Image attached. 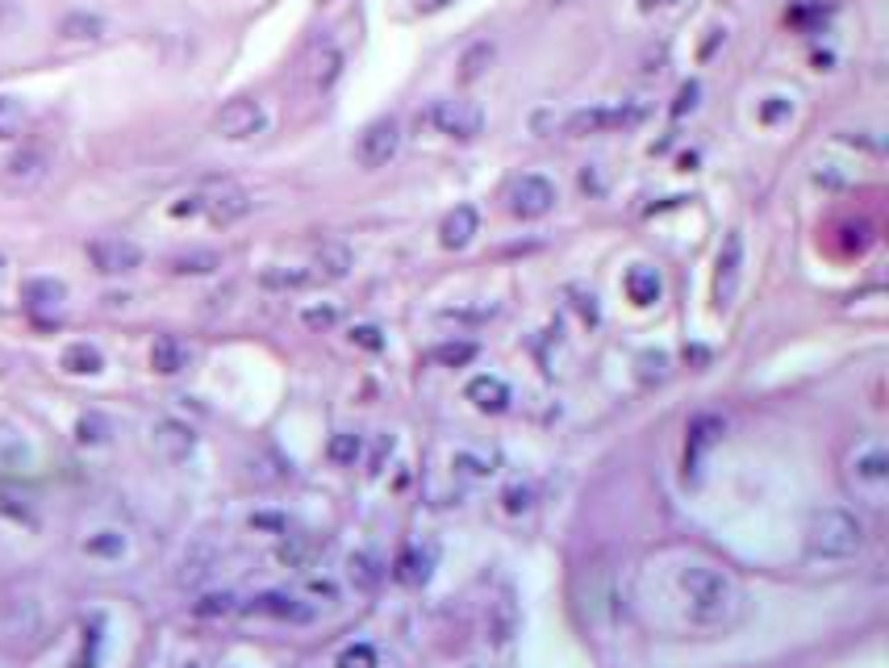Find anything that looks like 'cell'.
Here are the masks:
<instances>
[{
	"mask_svg": "<svg viewBox=\"0 0 889 668\" xmlns=\"http://www.w3.org/2000/svg\"><path fill=\"white\" fill-rule=\"evenodd\" d=\"M672 593L693 631H731L748 610L739 580L702 556H689L672 569Z\"/></svg>",
	"mask_w": 889,
	"mask_h": 668,
	"instance_id": "cell-1",
	"label": "cell"
},
{
	"mask_svg": "<svg viewBox=\"0 0 889 668\" xmlns=\"http://www.w3.org/2000/svg\"><path fill=\"white\" fill-rule=\"evenodd\" d=\"M864 548V522L843 506H822L811 514L806 527V551L814 560H852Z\"/></svg>",
	"mask_w": 889,
	"mask_h": 668,
	"instance_id": "cell-2",
	"label": "cell"
},
{
	"mask_svg": "<svg viewBox=\"0 0 889 668\" xmlns=\"http://www.w3.org/2000/svg\"><path fill=\"white\" fill-rule=\"evenodd\" d=\"M848 485L860 501H869L873 510L885 506L889 489V452L881 439H864L856 452L848 455Z\"/></svg>",
	"mask_w": 889,
	"mask_h": 668,
	"instance_id": "cell-3",
	"label": "cell"
},
{
	"mask_svg": "<svg viewBox=\"0 0 889 668\" xmlns=\"http://www.w3.org/2000/svg\"><path fill=\"white\" fill-rule=\"evenodd\" d=\"M264 130H267V109L251 97L226 100L218 109V118H213V134L226 138V142H247V138L264 134Z\"/></svg>",
	"mask_w": 889,
	"mask_h": 668,
	"instance_id": "cell-4",
	"label": "cell"
},
{
	"mask_svg": "<svg viewBox=\"0 0 889 668\" xmlns=\"http://www.w3.org/2000/svg\"><path fill=\"white\" fill-rule=\"evenodd\" d=\"M430 126L447 138H460V142H472L484 130V109L476 100H435L430 105Z\"/></svg>",
	"mask_w": 889,
	"mask_h": 668,
	"instance_id": "cell-5",
	"label": "cell"
},
{
	"mask_svg": "<svg viewBox=\"0 0 889 668\" xmlns=\"http://www.w3.org/2000/svg\"><path fill=\"white\" fill-rule=\"evenodd\" d=\"M555 201H560V193H555V184L547 176H522L514 180V188H510V214L522 217V222H534V217H547L555 209Z\"/></svg>",
	"mask_w": 889,
	"mask_h": 668,
	"instance_id": "cell-6",
	"label": "cell"
},
{
	"mask_svg": "<svg viewBox=\"0 0 889 668\" xmlns=\"http://www.w3.org/2000/svg\"><path fill=\"white\" fill-rule=\"evenodd\" d=\"M397 151H401V126H397L393 118L372 121L356 142V159H359V167H367V172L388 167V159H397Z\"/></svg>",
	"mask_w": 889,
	"mask_h": 668,
	"instance_id": "cell-7",
	"label": "cell"
},
{
	"mask_svg": "<svg viewBox=\"0 0 889 668\" xmlns=\"http://www.w3.org/2000/svg\"><path fill=\"white\" fill-rule=\"evenodd\" d=\"M47 176H50V151L47 147H21L17 155H9L5 167H0V180H5V188H13V193H34Z\"/></svg>",
	"mask_w": 889,
	"mask_h": 668,
	"instance_id": "cell-8",
	"label": "cell"
},
{
	"mask_svg": "<svg viewBox=\"0 0 889 668\" xmlns=\"http://www.w3.org/2000/svg\"><path fill=\"white\" fill-rule=\"evenodd\" d=\"M88 259L100 276H126L142 267V246L129 238H97V243H88Z\"/></svg>",
	"mask_w": 889,
	"mask_h": 668,
	"instance_id": "cell-9",
	"label": "cell"
},
{
	"mask_svg": "<svg viewBox=\"0 0 889 668\" xmlns=\"http://www.w3.org/2000/svg\"><path fill=\"white\" fill-rule=\"evenodd\" d=\"M739 276H743V235L731 230V235L722 238L718 264H714V301L731 305L735 293H739Z\"/></svg>",
	"mask_w": 889,
	"mask_h": 668,
	"instance_id": "cell-10",
	"label": "cell"
},
{
	"mask_svg": "<svg viewBox=\"0 0 889 668\" xmlns=\"http://www.w3.org/2000/svg\"><path fill=\"white\" fill-rule=\"evenodd\" d=\"M643 118L639 105H626V109H576L573 118H568V134L584 138V134H602V130H614V126H635Z\"/></svg>",
	"mask_w": 889,
	"mask_h": 668,
	"instance_id": "cell-11",
	"label": "cell"
},
{
	"mask_svg": "<svg viewBox=\"0 0 889 668\" xmlns=\"http://www.w3.org/2000/svg\"><path fill=\"white\" fill-rule=\"evenodd\" d=\"M247 614H267V619H284V622H309L314 619V606L301 598H288V593H259V598L247 601Z\"/></svg>",
	"mask_w": 889,
	"mask_h": 668,
	"instance_id": "cell-12",
	"label": "cell"
},
{
	"mask_svg": "<svg viewBox=\"0 0 889 668\" xmlns=\"http://www.w3.org/2000/svg\"><path fill=\"white\" fill-rule=\"evenodd\" d=\"M476 235H481V217H476L472 205H455L451 214L443 217V226H439V243H443L447 251H464Z\"/></svg>",
	"mask_w": 889,
	"mask_h": 668,
	"instance_id": "cell-13",
	"label": "cell"
},
{
	"mask_svg": "<svg viewBox=\"0 0 889 668\" xmlns=\"http://www.w3.org/2000/svg\"><path fill=\"white\" fill-rule=\"evenodd\" d=\"M251 214V197L243 188H218V193H209L205 197V217L213 226H234L238 217Z\"/></svg>",
	"mask_w": 889,
	"mask_h": 668,
	"instance_id": "cell-14",
	"label": "cell"
},
{
	"mask_svg": "<svg viewBox=\"0 0 889 668\" xmlns=\"http://www.w3.org/2000/svg\"><path fill=\"white\" fill-rule=\"evenodd\" d=\"M155 447L163 460H188L192 455V447H197V434L188 431L184 423H176V418H163V423H155Z\"/></svg>",
	"mask_w": 889,
	"mask_h": 668,
	"instance_id": "cell-15",
	"label": "cell"
},
{
	"mask_svg": "<svg viewBox=\"0 0 889 668\" xmlns=\"http://www.w3.org/2000/svg\"><path fill=\"white\" fill-rule=\"evenodd\" d=\"M356 267V256H351V246L343 243H322L314 251V264H309V272H314V280L322 285V280H343L346 272Z\"/></svg>",
	"mask_w": 889,
	"mask_h": 668,
	"instance_id": "cell-16",
	"label": "cell"
},
{
	"mask_svg": "<svg viewBox=\"0 0 889 668\" xmlns=\"http://www.w3.org/2000/svg\"><path fill=\"white\" fill-rule=\"evenodd\" d=\"M21 301L30 305L34 314H50V309H63L67 285H63V280H50V276H34V280L21 285Z\"/></svg>",
	"mask_w": 889,
	"mask_h": 668,
	"instance_id": "cell-17",
	"label": "cell"
},
{
	"mask_svg": "<svg viewBox=\"0 0 889 668\" xmlns=\"http://www.w3.org/2000/svg\"><path fill=\"white\" fill-rule=\"evenodd\" d=\"M188 364H192V351H188L184 339H176V334L155 339V347H150V368H155L159 376H176V372H184Z\"/></svg>",
	"mask_w": 889,
	"mask_h": 668,
	"instance_id": "cell-18",
	"label": "cell"
},
{
	"mask_svg": "<svg viewBox=\"0 0 889 668\" xmlns=\"http://www.w3.org/2000/svg\"><path fill=\"white\" fill-rule=\"evenodd\" d=\"M468 402H476V410L484 413H501L510 410V384L501 376H472L468 381Z\"/></svg>",
	"mask_w": 889,
	"mask_h": 668,
	"instance_id": "cell-19",
	"label": "cell"
},
{
	"mask_svg": "<svg viewBox=\"0 0 889 668\" xmlns=\"http://www.w3.org/2000/svg\"><path fill=\"white\" fill-rule=\"evenodd\" d=\"M718 434H722V418H718V413H702V418H693V426H689V455H685V464H689V468H698L702 452L718 443Z\"/></svg>",
	"mask_w": 889,
	"mask_h": 668,
	"instance_id": "cell-20",
	"label": "cell"
},
{
	"mask_svg": "<svg viewBox=\"0 0 889 668\" xmlns=\"http://www.w3.org/2000/svg\"><path fill=\"white\" fill-rule=\"evenodd\" d=\"M259 285L272 288V293H301V288L317 285V280H314L309 267H267V272L259 276Z\"/></svg>",
	"mask_w": 889,
	"mask_h": 668,
	"instance_id": "cell-21",
	"label": "cell"
},
{
	"mask_svg": "<svg viewBox=\"0 0 889 668\" xmlns=\"http://www.w3.org/2000/svg\"><path fill=\"white\" fill-rule=\"evenodd\" d=\"M626 293H631L635 305H656L664 293L660 272H656V267H631V272H626Z\"/></svg>",
	"mask_w": 889,
	"mask_h": 668,
	"instance_id": "cell-22",
	"label": "cell"
},
{
	"mask_svg": "<svg viewBox=\"0 0 889 668\" xmlns=\"http://www.w3.org/2000/svg\"><path fill=\"white\" fill-rule=\"evenodd\" d=\"M59 364L67 368L71 376H97L100 368H105V355H100L92 343H71L67 351H63Z\"/></svg>",
	"mask_w": 889,
	"mask_h": 668,
	"instance_id": "cell-23",
	"label": "cell"
},
{
	"mask_svg": "<svg viewBox=\"0 0 889 668\" xmlns=\"http://www.w3.org/2000/svg\"><path fill=\"white\" fill-rule=\"evenodd\" d=\"M30 126V109L26 100L17 97H0V142H9V138H21Z\"/></svg>",
	"mask_w": 889,
	"mask_h": 668,
	"instance_id": "cell-24",
	"label": "cell"
},
{
	"mask_svg": "<svg viewBox=\"0 0 889 668\" xmlns=\"http://www.w3.org/2000/svg\"><path fill=\"white\" fill-rule=\"evenodd\" d=\"M222 267V256L218 251H188V256L171 259V272L176 276H209Z\"/></svg>",
	"mask_w": 889,
	"mask_h": 668,
	"instance_id": "cell-25",
	"label": "cell"
},
{
	"mask_svg": "<svg viewBox=\"0 0 889 668\" xmlns=\"http://www.w3.org/2000/svg\"><path fill=\"white\" fill-rule=\"evenodd\" d=\"M326 455L335 464H343V468H351V464L364 455V439H359V434H351V431H338V434H330Z\"/></svg>",
	"mask_w": 889,
	"mask_h": 668,
	"instance_id": "cell-26",
	"label": "cell"
},
{
	"mask_svg": "<svg viewBox=\"0 0 889 668\" xmlns=\"http://www.w3.org/2000/svg\"><path fill=\"white\" fill-rule=\"evenodd\" d=\"M430 577V551H418V548H409L401 560H397V580L401 585H422V580Z\"/></svg>",
	"mask_w": 889,
	"mask_h": 668,
	"instance_id": "cell-27",
	"label": "cell"
},
{
	"mask_svg": "<svg viewBox=\"0 0 889 668\" xmlns=\"http://www.w3.org/2000/svg\"><path fill=\"white\" fill-rule=\"evenodd\" d=\"M430 360L443 368H464L476 360V343H439V347H430Z\"/></svg>",
	"mask_w": 889,
	"mask_h": 668,
	"instance_id": "cell-28",
	"label": "cell"
},
{
	"mask_svg": "<svg viewBox=\"0 0 889 668\" xmlns=\"http://www.w3.org/2000/svg\"><path fill=\"white\" fill-rule=\"evenodd\" d=\"M84 551H88V556H100V560H118L121 551H126V535L100 531V535H92V539H84Z\"/></svg>",
	"mask_w": 889,
	"mask_h": 668,
	"instance_id": "cell-29",
	"label": "cell"
},
{
	"mask_svg": "<svg viewBox=\"0 0 889 668\" xmlns=\"http://www.w3.org/2000/svg\"><path fill=\"white\" fill-rule=\"evenodd\" d=\"M59 34L63 38H100V34H105V21L88 17V13H71V17H63Z\"/></svg>",
	"mask_w": 889,
	"mask_h": 668,
	"instance_id": "cell-30",
	"label": "cell"
},
{
	"mask_svg": "<svg viewBox=\"0 0 889 668\" xmlns=\"http://www.w3.org/2000/svg\"><path fill=\"white\" fill-rule=\"evenodd\" d=\"M380 577H385V569L376 564V556H367V551L351 556V580H356L359 590H376V585H380Z\"/></svg>",
	"mask_w": 889,
	"mask_h": 668,
	"instance_id": "cell-31",
	"label": "cell"
},
{
	"mask_svg": "<svg viewBox=\"0 0 889 668\" xmlns=\"http://www.w3.org/2000/svg\"><path fill=\"white\" fill-rule=\"evenodd\" d=\"M376 664H380V656H376L372 643H351L335 660V668H376Z\"/></svg>",
	"mask_w": 889,
	"mask_h": 668,
	"instance_id": "cell-32",
	"label": "cell"
},
{
	"mask_svg": "<svg viewBox=\"0 0 889 668\" xmlns=\"http://www.w3.org/2000/svg\"><path fill=\"white\" fill-rule=\"evenodd\" d=\"M489 59H493V42H476V47L464 55V63H460V68H464L460 79H476L484 68H489Z\"/></svg>",
	"mask_w": 889,
	"mask_h": 668,
	"instance_id": "cell-33",
	"label": "cell"
},
{
	"mask_svg": "<svg viewBox=\"0 0 889 668\" xmlns=\"http://www.w3.org/2000/svg\"><path fill=\"white\" fill-rule=\"evenodd\" d=\"M76 434H79V443H105V439H109V423L97 418V413H88V418H79Z\"/></svg>",
	"mask_w": 889,
	"mask_h": 668,
	"instance_id": "cell-34",
	"label": "cell"
},
{
	"mask_svg": "<svg viewBox=\"0 0 889 668\" xmlns=\"http://www.w3.org/2000/svg\"><path fill=\"white\" fill-rule=\"evenodd\" d=\"M301 322H305L309 330H330V326L338 322V309H335V305H314V309L301 314Z\"/></svg>",
	"mask_w": 889,
	"mask_h": 668,
	"instance_id": "cell-35",
	"label": "cell"
},
{
	"mask_svg": "<svg viewBox=\"0 0 889 668\" xmlns=\"http://www.w3.org/2000/svg\"><path fill=\"white\" fill-rule=\"evenodd\" d=\"M30 455V447L17 439V434H9V431H0V464H21Z\"/></svg>",
	"mask_w": 889,
	"mask_h": 668,
	"instance_id": "cell-36",
	"label": "cell"
},
{
	"mask_svg": "<svg viewBox=\"0 0 889 668\" xmlns=\"http://www.w3.org/2000/svg\"><path fill=\"white\" fill-rule=\"evenodd\" d=\"M793 113V100L790 97H769L760 105V121H780V118H790Z\"/></svg>",
	"mask_w": 889,
	"mask_h": 668,
	"instance_id": "cell-37",
	"label": "cell"
},
{
	"mask_svg": "<svg viewBox=\"0 0 889 668\" xmlns=\"http://www.w3.org/2000/svg\"><path fill=\"white\" fill-rule=\"evenodd\" d=\"M234 610V598L230 593H213V598L197 601V614H230Z\"/></svg>",
	"mask_w": 889,
	"mask_h": 668,
	"instance_id": "cell-38",
	"label": "cell"
},
{
	"mask_svg": "<svg viewBox=\"0 0 889 668\" xmlns=\"http://www.w3.org/2000/svg\"><path fill=\"white\" fill-rule=\"evenodd\" d=\"M351 343L367 347V351H380V347H385V339H380V330H376V326H356V330H351Z\"/></svg>",
	"mask_w": 889,
	"mask_h": 668,
	"instance_id": "cell-39",
	"label": "cell"
},
{
	"mask_svg": "<svg viewBox=\"0 0 889 668\" xmlns=\"http://www.w3.org/2000/svg\"><path fill=\"white\" fill-rule=\"evenodd\" d=\"M309 593L322 601H338V585L335 580H309Z\"/></svg>",
	"mask_w": 889,
	"mask_h": 668,
	"instance_id": "cell-40",
	"label": "cell"
},
{
	"mask_svg": "<svg viewBox=\"0 0 889 668\" xmlns=\"http://www.w3.org/2000/svg\"><path fill=\"white\" fill-rule=\"evenodd\" d=\"M693 105H698V84H685V89H681V97H677V105H672V113L681 118L685 109H693Z\"/></svg>",
	"mask_w": 889,
	"mask_h": 668,
	"instance_id": "cell-41",
	"label": "cell"
},
{
	"mask_svg": "<svg viewBox=\"0 0 889 668\" xmlns=\"http://www.w3.org/2000/svg\"><path fill=\"white\" fill-rule=\"evenodd\" d=\"M526 506H531V493H526V489H510V493H505V510H510V514L526 510Z\"/></svg>",
	"mask_w": 889,
	"mask_h": 668,
	"instance_id": "cell-42",
	"label": "cell"
},
{
	"mask_svg": "<svg viewBox=\"0 0 889 668\" xmlns=\"http://www.w3.org/2000/svg\"><path fill=\"white\" fill-rule=\"evenodd\" d=\"M581 188H584V193H602V176H597V172H589V167H584V172H581Z\"/></svg>",
	"mask_w": 889,
	"mask_h": 668,
	"instance_id": "cell-43",
	"label": "cell"
},
{
	"mask_svg": "<svg viewBox=\"0 0 889 668\" xmlns=\"http://www.w3.org/2000/svg\"><path fill=\"white\" fill-rule=\"evenodd\" d=\"M451 0H414V9L418 13H439V9H447Z\"/></svg>",
	"mask_w": 889,
	"mask_h": 668,
	"instance_id": "cell-44",
	"label": "cell"
},
{
	"mask_svg": "<svg viewBox=\"0 0 889 668\" xmlns=\"http://www.w3.org/2000/svg\"><path fill=\"white\" fill-rule=\"evenodd\" d=\"M643 5H672V0H643Z\"/></svg>",
	"mask_w": 889,
	"mask_h": 668,
	"instance_id": "cell-45",
	"label": "cell"
},
{
	"mask_svg": "<svg viewBox=\"0 0 889 668\" xmlns=\"http://www.w3.org/2000/svg\"><path fill=\"white\" fill-rule=\"evenodd\" d=\"M0 280H5V259H0Z\"/></svg>",
	"mask_w": 889,
	"mask_h": 668,
	"instance_id": "cell-46",
	"label": "cell"
}]
</instances>
